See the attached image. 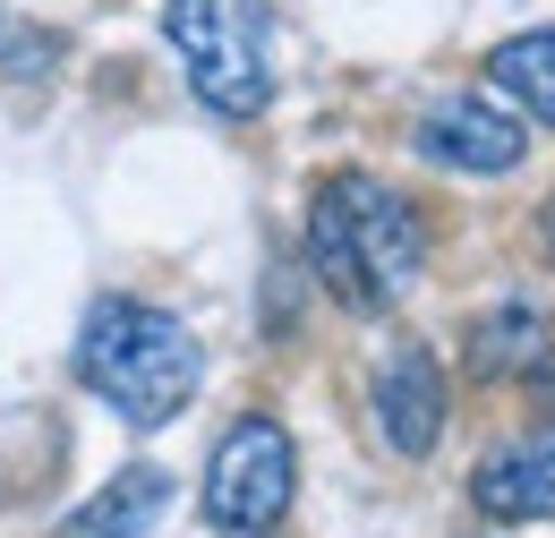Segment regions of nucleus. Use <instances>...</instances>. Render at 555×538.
I'll list each match as a JSON object with an SVG mask.
<instances>
[{
	"instance_id": "9",
	"label": "nucleus",
	"mask_w": 555,
	"mask_h": 538,
	"mask_svg": "<svg viewBox=\"0 0 555 538\" xmlns=\"http://www.w3.org/2000/svg\"><path fill=\"white\" fill-rule=\"evenodd\" d=\"M547 359H555V334H547L539 308H495V317H479V334H470V368L495 376V385L547 376Z\"/></svg>"
},
{
	"instance_id": "1",
	"label": "nucleus",
	"mask_w": 555,
	"mask_h": 538,
	"mask_svg": "<svg viewBox=\"0 0 555 538\" xmlns=\"http://www.w3.org/2000/svg\"><path fill=\"white\" fill-rule=\"evenodd\" d=\"M308 266L343 308H385L402 299L427 266V231H418L411 197H393L367 171H334L317 205H308Z\"/></svg>"
},
{
	"instance_id": "2",
	"label": "nucleus",
	"mask_w": 555,
	"mask_h": 538,
	"mask_svg": "<svg viewBox=\"0 0 555 538\" xmlns=\"http://www.w3.org/2000/svg\"><path fill=\"white\" fill-rule=\"evenodd\" d=\"M77 376H86L94 402H112V419L163 427V419L189 410L197 376H206V350H197V334H189L171 308L94 299V308H86V334H77Z\"/></svg>"
},
{
	"instance_id": "11",
	"label": "nucleus",
	"mask_w": 555,
	"mask_h": 538,
	"mask_svg": "<svg viewBox=\"0 0 555 538\" xmlns=\"http://www.w3.org/2000/svg\"><path fill=\"white\" fill-rule=\"evenodd\" d=\"M547 257H555V214H547Z\"/></svg>"
},
{
	"instance_id": "7",
	"label": "nucleus",
	"mask_w": 555,
	"mask_h": 538,
	"mask_svg": "<svg viewBox=\"0 0 555 538\" xmlns=\"http://www.w3.org/2000/svg\"><path fill=\"white\" fill-rule=\"evenodd\" d=\"M487 522H555V427L530 436V445H504L487 453L479 478H470Z\"/></svg>"
},
{
	"instance_id": "10",
	"label": "nucleus",
	"mask_w": 555,
	"mask_h": 538,
	"mask_svg": "<svg viewBox=\"0 0 555 538\" xmlns=\"http://www.w3.org/2000/svg\"><path fill=\"white\" fill-rule=\"evenodd\" d=\"M487 68H495V86H504V94H513L530 120H547V129H555V26H539V35H513V43H504Z\"/></svg>"
},
{
	"instance_id": "6",
	"label": "nucleus",
	"mask_w": 555,
	"mask_h": 538,
	"mask_svg": "<svg viewBox=\"0 0 555 538\" xmlns=\"http://www.w3.org/2000/svg\"><path fill=\"white\" fill-rule=\"evenodd\" d=\"M376 419L393 436V453H436L444 436V368L418 350V342H393V359L376 368Z\"/></svg>"
},
{
	"instance_id": "3",
	"label": "nucleus",
	"mask_w": 555,
	"mask_h": 538,
	"mask_svg": "<svg viewBox=\"0 0 555 538\" xmlns=\"http://www.w3.org/2000/svg\"><path fill=\"white\" fill-rule=\"evenodd\" d=\"M163 35H171L206 112L257 120L274 103V9L266 0H171Z\"/></svg>"
},
{
	"instance_id": "4",
	"label": "nucleus",
	"mask_w": 555,
	"mask_h": 538,
	"mask_svg": "<svg viewBox=\"0 0 555 538\" xmlns=\"http://www.w3.org/2000/svg\"><path fill=\"white\" fill-rule=\"evenodd\" d=\"M291 496H299V453H291V436H282L274 419H240L222 445H214L206 462V522L214 530H274L282 513H291Z\"/></svg>"
},
{
	"instance_id": "5",
	"label": "nucleus",
	"mask_w": 555,
	"mask_h": 538,
	"mask_svg": "<svg viewBox=\"0 0 555 538\" xmlns=\"http://www.w3.org/2000/svg\"><path fill=\"white\" fill-rule=\"evenodd\" d=\"M521 145H530V129H521L513 112L479 103V94H453V103H436V112L418 120V154L444 163V171H513Z\"/></svg>"
},
{
	"instance_id": "8",
	"label": "nucleus",
	"mask_w": 555,
	"mask_h": 538,
	"mask_svg": "<svg viewBox=\"0 0 555 538\" xmlns=\"http://www.w3.org/2000/svg\"><path fill=\"white\" fill-rule=\"evenodd\" d=\"M163 504H171V471L138 462V471H112V487H94L61 522V538H145L163 522Z\"/></svg>"
}]
</instances>
